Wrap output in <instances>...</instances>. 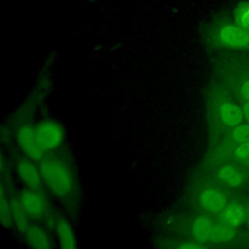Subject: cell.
Masks as SVG:
<instances>
[{"label":"cell","instance_id":"1","mask_svg":"<svg viewBox=\"0 0 249 249\" xmlns=\"http://www.w3.org/2000/svg\"><path fill=\"white\" fill-rule=\"evenodd\" d=\"M40 174L47 186L57 196H66L73 188L69 169L55 160H45L40 164Z\"/></svg>","mask_w":249,"mask_h":249},{"label":"cell","instance_id":"2","mask_svg":"<svg viewBox=\"0 0 249 249\" xmlns=\"http://www.w3.org/2000/svg\"><path fill=\"white\" fill-rule=\"evenodd\" d=\"M218 42L227 48L249 50V32L233 21H224L217 28Z\"/></svg>","mask_w":249,"mask_h":249},{"label":"cell","instance_id":"3","mask_svg":"<svg viewBox=\"0 0 249 249\" xmlns=\"http://www.w3.org/2000/svg\"><path fill=\"white\" fill-rule=\"evenodd\" d=\"M39 143L44 151L57 148L63 139V131L60 125L53 121L40 123L35 128Z\"/></svg>","mask_w":249,"mask_h":249},{"label":"cell","instance_id":"4","mask_svg":"<svg viewBox=\"0 0 249 249\" xmlns=\"http://www.w3.org/2000/svg\"><path fill=\"white\" fill-rule=\"evenodd\" d=\"M17 141L20 149L32 160H39L43 158L44 150L41 147L35 128L28 125L20 127L17 132Z\"/></svg>","mask_w":249,"mask_h":249},{"label":"cell","instance_id":"5","mask_svg":"<svg viewBox=\"0 0 249 249\" xmlns=\"http://www.w3.org/2000/svg\"><path fill=\"white\" fill-rule=\"evenodd\" d=\"M24 211L32 217H40L46 209V204L43 196L34 190L23 191L19 199Z\"/></svg>","mask_w":249,"mask_h":249},{"label":"cell","instance_id":"6","mask_svg":"<svg viewBox=\"0 0 249 249\" xmlns=\"http://www.w3.org/2000/svg\"><path fill=\"white\" fill-rule=\"evenodd\" d=\"M199 202L206 210L212 213H220L226 207L227 198L222 192L210 189L201 193L199 196Z\"/></svg>","mask_w":249,"mask_h":249},{"label":"cell","instance_id":"7","mask_svg":"<svg viewBox=\"0 0 249 249\" xmlns=\"http://www.w3.org/2000/svg\"><path fill=\"white\" fill-rule=\"evenodd\" d=\"M18 173L21 181L28 186L29 189L37 191L40 188L41 180L39 172L31 163L25 160H20L18 164Z\"/></svg>","mask_w":249,"mask_h":249},{"label":"cell","instance_id":"8","mask_svg":"<svg viewBox=\"0 0 249 249\" xmlns=\"http://www.w3.org/2000/svg\"><path fill=\"white\" fill-rule=\"evenodd\" d=\"M222 122L228 126H237L243 118V110L231 103H224L220 107Z\"/></svg>","mask_w":249,"mask_h":249},{"label":"cell","instance_id":"9","mask_svg":"<svg viewBox=\"0 0 249 249\" xmlns=\"http://www.w3.org/2000/svg\"><path fill=\"white\" fill-rule=\"evenodd\" d=\"M245 218V209L240 203H231L221 212V220L236 227L239 226Z\"/></svg>","mask_w":249,"mask_h":249},{"label":"cell","instance_id":"10","mask_svg":"<svg viewBox=\"0 0 249 249\" xmlns=\"http://www.w3.org/2000/svg\"><path fill=\"white\" fill-rule=\"evenodd\" d=\"M212 223L206 217H197L193 225L192 233L194 238L200 243L206 242L210 239L211 230H212Z\"/></svg>","mask_w":249,"mask_h":249},{"label":"cell","instance_id":"11","mask_svg":"<svg viewBox=\"0 0 249 249\" xmlns=\"http://www.w3.org/2000/svg\"><path fill=\"white\" fill-rule=\"evenodd\" d=\"M234 235L233 226L222 220V223L214 225L211 230L210 239L214 243L228 242L232 239Z\"/></svg>","mask_w":249,"mask_h":249},{"label":"cell","instance_id":"12","mask_svg":"<svg viewBox=\"0 0 249 249\" xmlns=\"http://www.w3.org/2000/svg\"><path fill=\"white\" fill-rule=\"evenodd\" d=\"M25 231H26V233H25L26 240L31 247L50 248L51 246L50 241L41 228L37 226H31V227H28Z\"/></svg>","mask_w":249,"mask_h":249},{"label":"cell","instance_id":"13","mask_svg":"<svg viewBox=\"0 0 249 249\" xmlns=\"http://www.w3.org/2000/svg\"><path fill=\"white\" fill-rule=\"evenodd\" d=\"M57 236L60 241V245L65 249H74L76 248V239L74 235V231L71 226L65 222L60 221L56 226Z\"/></svg>","mask_w":249,"mask_h":249},{"label":"cell","instance_id":"14","mask_svg":"<svg viewBox=\"0 0 249 249\" xmlns=\"http://www.w3.org/2000/svg\"><path fill=\"white\" fill-rule=\"evenodd\" d=\"M218 174L222 181H224L226 184L232 188L239 187L244 179L243 174L239 171L238 168L229 165L220 168Z\"/></svg>","mask_w":249,"mask_h":249},{"label":"cell","instance_id":"15","mask_svg":"<svg viewBox=\"0 0 249 249\" xmlns=\"http://www.w3.org/2000/svg\"><path fill=\"white\" fill-rule=\"evenodd\" d=\"M233 20L236 24L249 32V1H240L235 5Z\"/></svg>","mask_w":249,"mask_h":249},{"label":"cell","instance_id":"16","mask_svg":"<svg viewBox=\"0 0 249 249\" xmlns=\"http://www.w3.org/2000/svg\"><path fill=\"white\" fill-rule=\"evenodd\" d=\"M11 213H12V219L15 221V223L20 230H26L28 228L26 218H25L26 212L24 211L19 200H15V199L12 200Z\"/></svg>","mask_w":249,"mask_h":249},{"label":"cell","instance_id":"17","mask_svg":"<svg viewBox=\"0 0 249 249\" xmlns=\"http://www.w3.org/2000/svg\"><path fill=\"white\" fill-rule=\"evenodd\" d=\"M232 136L237 143L243 144L249 142V124L237 125L233 130Z\"/></svg>","mask_w":249,"mask_h":249},{"label":"cell","instance_id":"18","mask_svg":"<svg viewBox=\"0 0 249 249\" xmlns=\"http://www.w3.org/2000/svg\"><path fill=\"white\" fill-rule=\"evenodd\" d=\"M0 214H1V221L4 225H9L10 220L12 219V213H11V207H9L8 203L4 200V197L1 198V206H0Z\"/></svg>","mask_w":249,"mask_h":249},{"label":"cell","instance_id":"19","mask_svg":"<svg viewBox=\"0 0 249 249\" xmlns=\"http://www.w3.org/2000/svg\"><path fill=\"white\" fill-rule=\"evenodd\" d=\"M235 159L239 160H244L246 159H249V142L241 144L234 152Z\"/></svg>","mask_w":249,"mask_h":249},{"label":"cell","instance_id":"20","mask_svg":"<svg viewBox=\"0 0 249 249\" xmlns=\"http://www.w3.org/2000/svg\"><path fill=\"white\" fill-rule=\"evenodd\" d=\"M179 248H183V249H199V248H204V245H202V243H200V242H197V243L188 242V243L180 244Z\"/></svg>","mask_w":249,"mask_h":249},{"label":"cell","instance_id":"21","mask_svg":"<svg viewBox=\"0 0 249 249\" xmlns=\"http://www.w3.org/2000/svg\"><path fill=\"white\" fill-rule=\"evenodd\" d=\"M241 93L243 97L249 101V80L245 81L241 86Z\"/></svg>","mask_w":249,"mask_h":249},{"label":"cell","instance_id":"22","mask_svg":"<svg viewBox=\"0 0 249 249\" xmlns=\"http://www.w3.org/2000/svg\"><path fill=\"white\" fill-rule=\"evenodd\" d=\"M243 114H244L245 118H246V119L248 120V122H249V101H248L247 103H245L244 106H243Z\"/></svg>","mask_w":249,"mask_h":249}]
</instances>
